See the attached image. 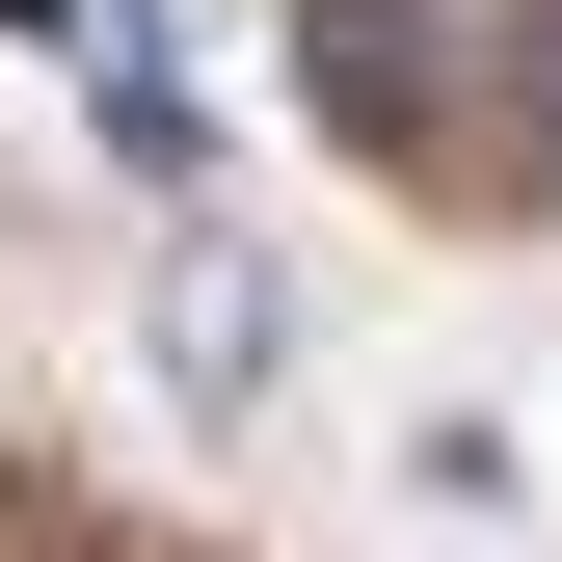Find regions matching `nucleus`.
<instances>
[{
    "mask_svg": "<svg viewBox=\"0 0 562 562\" xmlns=\"http://www.w3.org/2000/svg\"><path fill=\"white\" fill-rule=\"evenodd\" d=\"M161 375L188 402H268V375H295V268H268V241H188L161 268Z\"/></svg>",
    "mask_w": 562,
    "mask_h": 562,
    "instance_id": "f257e3e1",
    "label": "nucleus"
}]
</instances>
